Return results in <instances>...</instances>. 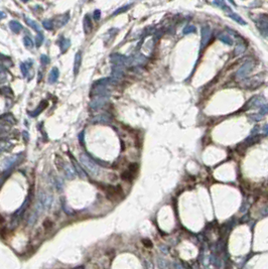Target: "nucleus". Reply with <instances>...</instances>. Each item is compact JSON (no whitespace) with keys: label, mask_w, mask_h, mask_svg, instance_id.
<instances>
[{"label":"nucleus","mask_w":268,"mask_h":269,"mask_svg":"<svg viewBox=\"0 0 268 269\" xmlns=\"http://www.w3.org/2000/svg\"><path fill=\"white\" fill-rule=\"evenodd\" d=\"M43 227L46 232H49V231H51L52 229V227H54V223H52V221L51 219H46L43 223Z\"/></svg>","instance_id":"3"},{"label":"nucleus","mask_w":268,"mask_h":269,"mask_svg":"<svg viewBox=\"0 0 268 269\" xmlns=\"http://www.w3.org/2000/svg\"><path fill=\"white\" fill-rule=\"evenodd\" d=\"M65 171H66V176H67L69 179H74V177L76 176V173H75L73 167L67 166V168L65 170Z\"/></svg>","instance_id":"4"},{"label":"nucleus","mask_w":268,"mask_h":269,"mask_svg":"<svg viewBox=\"0 0 268 269\" xmlns=\"http://www.w3.org/2000/svg\"><path fill=\"white\" fill-rule=\"evenodd\" d=\"M3 223H4V219H3V218H2V217H1V216H0V226H1V225H2V224H3Z\"/></svg>","instance_id":"8"},{"label":"nucleus","mask_w":268,"mask_h":269,"mask_svg":"<svg viewBox=\"0 0 268 269\" xmlns=\"http://www.w3.org/2000/svg\"><path fill=\"white\" fill-rule=\"evenodd\" d=\"M81 59V55L78 54L77 55V58H76V66H75V73L77 74V72H78V67H79V60Z\"/></svg>","instance_id":"6"},{"label":"nucleus","mask_w":268,"mask_h":269,"mask_svg":"<svg viewBox=\"0 0 268 269\" xmlns=\"http://www.w3.org/2000/svg\"><path fill=\"white\" fill-rule=\"evenodd\" d=\"M81 160L83 165L87 168V170L89 171V173L91 176H97L99 173V167L96 165V163L92 161L89 157L86 156L85 154H81Z\"/></svg>","instance_id":"2"},{"label":"nucleus","mask_w":268,"mask_h":269,"mask_svg":"<svg viewBox=\"0 0 268 269\" xmlns=\"http://www.w3.org/2000/svg\"><path fill=\"white\" fill-rule=\"evenodd\" d=\"M142 243H143V245H144L145 247H147V248H151V247H152V243H151L150 240H148V239L142 240Z\"/></svg>","instance_id":"5"},{"label":"nucleus","mask_w":268,"mask_h":269,"mask_svg":"<svg viewBox=\"0 0 268 269\" xmlns=\"http://www.w3.org/2000/svg\"><path fill=\"white\" fill-rule=\"evenodd\" d=\"M105 192H106L107 198L111 200V201H117L123 195V191L119 185H117V187H113V185L106 187L105 188Z\"/></svg>","instance_id":"1"},{"label":"nucleus","mask_w":268,"mask_h":269,"mask_svg":"<svg viewBox=\"0 0 268 269\" xmlns=\"http://www.w3.org/2000/svg\"></svg>","instance_id":"9"},{"label":"nucleus","mask_w":268,"mask_h":269,"mask_svg":"<svg viewBox=\"0 0 268 269\" xmlns=\"http://www.w3.org/2000/svg\"><path fill=\"white\" fill-rule=\"evenodd\" d=\"M6 229L5 228H0V236H1V238H5V236H6Z\"/></svg>","instance_id":"7"}]
</instances>
